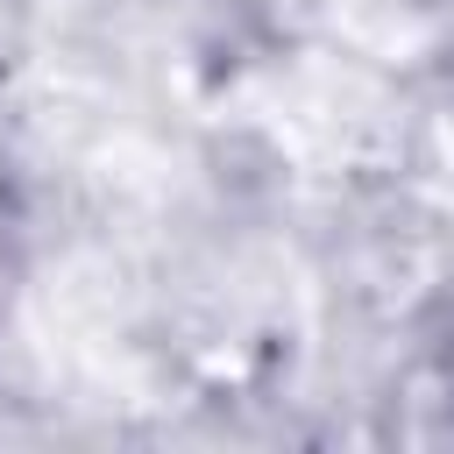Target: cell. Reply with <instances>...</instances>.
I'll list each match as a JSON object with an SVG mask.
<instances>
[{"mask_svg":"<svg viewBox=\"0 0 454 454\" xmlns=\"http://www.w3.org/2000/svg\"><path fill=\"white\" fill-rule=\"evenodd\" d=\"M440 383H447V411H454V326H447V340H440Z\"/></svg>","mask_w":454,"mask_h":454,"instance_id":"1","label":"cell"}]
</instances>
